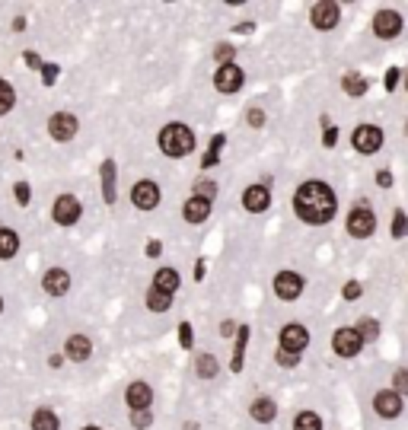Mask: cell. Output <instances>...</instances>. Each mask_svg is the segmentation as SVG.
Segmentation results:
<instances>
[{
  "instance_id": "21",
  "label": "cell",
  "mask_w": 408,
  "mask_h": 430,
  "mask_svg": "<svg viewBox=\"0 0 408 430\" xmlns=\"http://www.w3.org/2000/svg\"><path fill=\"white\" fill-rule=\"evenodd\" d=\"M99 173H102V198H106V204H115V163L106 159Z\"/></svg>"
},
{
  "instance_id": "32",
  "label": "cell",
  "mask_w": 408,
  "mask_h": 430,
  "mask_svg": "<svg viewBox=\"0 0 408 430\" xmlns=\"http://www.w3.org/2000/svg\"><path fill=\"white\" fill-rule=\"evenodd\" d=\"M405 233H408V217H405V211H396V217H392V236L402 240Z\"/></svg>"
},
{
  "instance_id": "41",
  "label": "cell",
  "mask_w": 408,
  "mask_h": 430,
  "mask_svg": "<svg viewBox=\"0 0 408 430\" xmlns=\"http://www.w3.org/2000/svg\"><path fill=\"white\" fill-rule=\"evenodd\" d=\"M246 121H249L252 128H262V121H265V112H262V108H252L249 115H246Z\"/></svg>"
},
{
  "instance_id": "5",
  "label": "cell",
  "mask_w": 408,
  "mask_h": 430,
  "mask_svg": "<svg viewBox=\"0 0 408 430\" xmlns=\"http://www.w3.org/2000/svg\"><path fill=\"white\" fill-rule=\"evenodd\" d=\"M51 217H55V224L61 226H70L80 220V201L74 198V195H61L58 201H55V207H51Z\"/></svg>"
},
{
  "instance_id": "2",
  "label": "cell",
  "mask_w": 408,
  "mask_h": 430,
  "mask_svg": "<svg viewBox=\"0 0 408 430\" xmlns=\"http://www.w3.org/2000/svg\"><path fill=\"white\" fill-rule=\"evenodd\" d=\"M159 150L166 157H185L195 150V134L185 128V124H166L159 131Z\"/></svg>"
},
{
  "instance_id": "34",
  "label": "cell",
  "mask_w": 408,
  "mask_h": 430,
  "mask_svg": "<svg viewBox=\"0 0 408 430\" xmlns=\"http://www.w3.org/2000/svg\"><path fill=\"white\" fill-rule=\"evenodd\" d=\"M217 61H220V67L224 64H233V55H236V48H230V45H217Z\"/></svg>"
},
{
  "instance_id": "20",
  "label": "cell",
  "mask_w": 408,
  "mask_h": 430,
  "mask_svg": "<svg viewBox=\"0 0 408 430\" xmlns=\"http://www.w3.org/2000/svg\"><path fill=\"white\" fill-rule=\"evenodd\" d=\"M90 354H93V344L86 335H70V338H67V357H70V360H86Z\"/></svg>"
},
{
  "instance_id": "13",
  "label": "cell",
  "mask_w": 408,
  "mask_h": 430,
  "mask_svg": "<svg viewBox=\"0 0 408 430\" xmlns=\"http://www.w3.org/2000/svg\"><path fill=\"white\" fill-rule=\"evenodd\" d=\"M268 204H271V195H268L265 185H252V188H246V195H242V207H246L249 214H262V211H268Z\"/></svg>"
},
{
  "instance_id": "9",
  "label": "cell",
  "mask_w": 408,
  "mask_h": 430,
  "mask_svg": "<svg viewBox=\"0 0 408 430\" xmlns=\"http://www.w3.org/2000/svg\"><path fill=\"white\" fill-rule=\"evenodd\" d=\"M335 354H342V357H358L360 354V344L364 341L358 338V331L354 329H338L335 331Z\"/></svg>"
},
{
  "instance_id": "1",
  "label": "cell",
  "mask_w": 408,
  "mask_h": 430,
  "mask_svg": "<svg viewBox=\"0 0 408 430\" xmlns=\"http://www.w3.org/2000/svg\"><path fill=\"white\" fill-rule=\"evenodd\" d=\"M335 207L338 204H335L332 188L322 182H307L293 195V211H297V217L307 220V224H329L335 217Z\"/></svg>"
},
{
  "instance_id": "10",
  "label": "cell",
  "mask_w": 408,
  "mask_h": 430,
  "mask_svg": "<svg viewBox=\"0 0 408 430\" xmlns=\"http://www.w3.org/2000/svg\"><path fill=\"white\" fill-rule=\"evenodd\" d=\"M131 201L134 207H141V211H153L159 204V188L153 182H137L131 191Z\"/></svg>"
},
{
  "instance_id": "24",
  "label": "cell",
  "mask_w": 408,
  "mask_h": 430,
  "mask_svg": "<svg viewBox=\"0 0 408 430\" xmlns=\"http://www.w3.org/2000/svg\"><path fill=\"white\" fill-rule=\"evenodd\" d=\"M246 341H249V329L246 325H236V348H233V373L242 370V351H246Z\"/></svg>"
},
{
  "instance_id": "4",
  "label": "cell",
  "mask_w": 408,
  "mask_h": 430,
  "mask_svg": "<svg viewBox=\"0 0 408 430\" xmlns=\"http://www.w3.org/2000/svg\"><path fill=\"white\" fill-rule=\"evenodd\" d=\"M373 226H376V220H373V214H370V207H367V204H358L354 211H351L348 233L354 236V240H367V236L373 233Z\"/></svg>"
},
{
  "instance_id": "36",
  "label": "cell",
  "mask_w": 408,
  "mask_h": 430,
  "mask_svg": "<svg viewBox=\"0 0 408 430\" xmlns=\"http://www.w3.org/2000/svg\"><path fill=\"white\" fill-rule=\"evenodd\" d=\"M192 341H195V338H192V325L182 322V325H179V344L188 351V348H192Z\"/></svg>"
},
{
  "instance_id": "42",
  "label": "cell",
  "mask_w": 408,
  "mask_h": 430,
  "mask_svg": "<svg viewBox=\"0 0 408 430\" xmlns=\"http://www.w3.org/2000/svg\"><path fill=\"white\" fill-rule=\"evenodd\" d=\"M342 293H344V300H358V297H360V284H358V281L344 284V290H342Z\"/></svg>"
},
{
  "instance_id": "30",
  "label": "cell",
  "mask_w": 408,
  "mask_h": 430,
  "mask_svg": "<svg viewBox=\"0 0 408 430\" xmlns=\"http://www.w3.org/2000/svg\"><path fill=\"white\" fill-rule=\"evenodd\" d=\"M169 303H173V297H166V293H159V290L150 287V293H147V306H150L153 313H166Z\"/></svg>"
},
{
  "instance_id": "31",
  "label": "cell",
  "mask_w": 408,
  "mask_h": 430,
  "mask_svg": "<svg viewBox=\"0 0 408 430\" xmlns=\"http://www.w3.org/2000/svg\"><path fill=\"white\" fill-rule=\"evenodd\" d=\"M198 373L204 376V380H214L217 376V360L211 354H204V357H198Z\"/></svg>"
},
{
  "instance_id": "16",
  "label": "cell",
  "mask_w": 408,
  "mask_h": 430,
  "mask_svg": "<svg viewBox=\"0 0 408 430\" xmlns=\"http://www.w3.org/2000/svg\"><path fill=\"white\" fill-rule=\"evenodd\" d=\"M42 287L48 290L51 297H64L67 290H70V274H67L64 268H51V271L42 277Z\"/></svg>"
},
{
  "instance_id": "33",
  "label": "cell",
  "mask_w": 408,
  "mask_h": 430,
  "mask_svg": "<svg viewBox=\"0 0 408 430\" xmlns=\"http://www.w3.org/2000/svg\"><path fill=\"white\" fill-rule=\"evenodd\" d=\"M214 195H217V185L214 182H204V179H201V182H195V198L211 201Z\"/></svg>"
},
{
  "instance_id": "27",
  "label": "cell",
  "mask_w": 408,
  "mask_h": 430,
  "mask_svg": "<svg viewBox=\"0 0 408 430\" xmlns=\"http://www.w3.org/2000/svg\"><path fill=\"white\" fill-rule=\"evenodd\" d=\"M13 106H17V92H13V86L7 80H0V115H7Z\"/></svg>"
},
{
  "instance_id": "12",
  "label": "cell",
  "mask_w": 408,
  "mask_h": 430,
  "mask_svg": "<svg viewBox=\"0 0 408 430\" xmlns=\"http://www.w3.org/2000/svg\"><path fill=\"white\" fill-rule=\"evenodd\" d=\"M214 86L220 92H236L242 86V70L236 64H224L220 70H217V77H214Z\"/></svg>"
},
{
  "instance_id": "38",
  "label": "cell",
  "mask_w": 408,
  "mask_h": 430,
  "mask_svg": "<svg viewBox=\"0 0 408 430\" xmlns=\"http://www.w3.org/2000/svg\"><path fill=\"white\" fill-rule=\"evenodd\" d=\"M278 364H284V367H297L300 364V354H293V351H278Z\"/></svg>"
},
{
  "instance_id": "35",
  "label": "cell",
  "mask_w": 408,
  "mask_h": 430,
  "mask_svg": "<svg viewBox=\"0 0 408 430\" xmlns=\"http://www.w3.org/2000/svg\"><path fill=\"white\" fill-rule=\"evenodd\" d=\"M13 195H17V204H29V198H32V188H29V185L26 182H17V188H13Z\"/></svg>"
},
{
  "instance_id": "6",
  "label": "cell",
  "mask_w": 408,
  "mask_h": 430,
  "mask_svg": "<svg viewBox=\"0 0 408 430\" xmlns=\"http://www.w3.org/2000/svg\"><path fill=\"white\" fill-rule=\"evenodd\" d=\"M48 134L55 137L58 144H64V141H70L77 134V118L70 115V112H58V115H51L48 118Z\"/></svg>"
},
{
  "instance_id": "54",
  "label": "cell",
  "mask_w": 408,
  "mask_h": 430,
  "mask_svg": "<svg viewBox=\"0 0 408 430\" xmlns=\"http://www.w3.org/2000/svg\"><path fill=\"white\" fill-rule=\"evenodd\" d=\"M405 86H408V74H405Z\"/></svg>"
},
{
  "instance_id": "23",
  "label": "cell",
  "mask_w": 408,
  "mask_h": 430,
  "mask_svg": "<svg viewBox=\"0 0 408 430\" xmlns=\"http://www.w3.org/2000/svg\"><path fill=\"white\" fill-rule=\"evenodd\" d=\"M19 252V236L13 230H0V258L7 262V258H13Z\"/></svg>"
},
{
  "instance_id": "45",
  "label": "cell",
  "mask_w": 408,
  "mask_h": 430,
  "mask_svg": "<svg viewBox=\"0 0 408 430\" xmlns=\"http://www.w3.org/2000/svg\"><path fill=\"white\" fill-rule=\"evenodd\" d=\"M26 64L32 67V70H42V58H39L35 51H26Z\"/></svg>"
},
{
  "instance_id": "37",
  "label": "cell",
  "mask_w": 408,
  "mask_h": 430,
  "mask_svg": "<svg viewBox=\"0 0 408 430\" xmlns=\"http://www.w3.org/2000/svg\"><path fill=\"white\" fill-rule=\"evenodd\" d=\"M150 421H153L150 408H147V411H134V414H131V424H134V427H150Z\"/></svg>"
},
{
  "instance_id": "17",
  "label": "cell",
  "mask_w": 408,
  "mask_h": 430,
  "mask_svg": "<svg viewBox=\"0 0 408 430\" xmlns=\"http://www.w3.org/2000/svg\"><path fill=\"white\" fill-rule=\"evenodd\" d=\"M373 408H376V414H380V418H399L402 398L396 395V392H376Z\"/></svg>"
},
{
  "instance_id": "50",
  "label": "cell",
  "mask_w": 408,
  "mask_h": 430,
  "mask_svg": "<svg viewBox=\"0 0 408 430\" xmlns=\"http://www.w3.org/2000/svg\"><path fill=\"white\" fill-rule=\"evenodd\" d=\"M195 277H198V281H204V262H198V265H195Z\"/></svg>"
},
{
  "instance_id": "44",
  "label": "cell",
  "mask_w": 408,
  "mask_h": 430,
  "mask_svg": "<svg viewBox=\"0 0 408 430\" xmlns=\"http://www.w3.org/2000/svg\"><path fill=\"white\" fill-rule=\"evenodd\" d=\"M322 144H325V147H335V144H338V131H335V128H325Z\"/></svg>"
},
{
  "instance_id": "40",
  "label": "cell",
  "mask_w": 408,
  "mask_h": 430,
  "mask_svg": "<svg viewBox=\"0 0 408 430\" xmlns=\"http://www.w3.org/2000/svg\"><path fill=\"white\" fill-rule=\"evenodd\" d=\"M58 64H42V80H45V86H51V83L58 80Z\"/></svg>"
},
{
  "instance_id": "22",
  "label": "cell",
  "mask_w": 408,
  "mask_h": 430,
  "mask_svg": "<svg viewBox=\"0 0 408 430\" xmlns=\"http://www.w3.org/2000/svg\"><path fill=\"white\" fill-rule=\"evenodd\" d=\"M249 414L255 418V421L268 424V421H275L278 408H275V402H271V398H255V402H252V408H249Z\"/></svg>"
},
{
  "instance_id": "47",
  "label": "cell",
  "mask_w": 408,
  "mask_h": 430,
  "mask_svg": "<svg viewBox=\"0 0 408 430\" xmlns=\"http://www.w3.org/2000/svg\"><path fill=\"white\" fill-rule=\"evenodd\" d=\"M376 185H380V188H389V185H392V175L380 169V173H376Z\"/></svg>"
},
{
  "instance_id": "46",
  "label": "cell",
  "mask_w": 408,
  "mask_h": 430,
  "mask_svg": "<svg viewBox=\"0 0 408 430\" xmlns=\"http://www.w3.org/2000/svg\"><path fill=\"white\" fill-rule=\"evenodd\" d=\"M147 255H150V258L163 255V242H159V240H150V242H147Z\"/></svg>"
},
{
  "instance_id": "49",
  "label": "cell",
  "mask_w": 408,
  "mask_h": 430,
  "mask_svg": "<svg viewBox=\"0 0 408 430\" xmlns=\"http://www.w3.org/2000/svg\"><path fill=\"white\" fill-rule=\"evenodd\" d=\"M220 147H224V134H217L214 141H211V153L217 157V150H220Z\"/></svg>"
},
{
  "instance_id": "52",
  "label": "cell",
  "mask_w": 408,
  "mask_h": 430,
  "mask_svg": "<svg viewBox=\"0 0 408 430\" xmlns=\"http://www.w3.org/2000/svg\"><path fill=\"white\" fill-rule=\"evenodd\" d=\"M405 137H408V121H405Z\"/></svg>"
},
{
  "instance_id": "11",
  "label": "cell",
  "mask_w": 408,
  "mask_h": 430,
  "mask_svg": "<svg viewBox=\"0 0 408 430\" xmlns=\"http://www.w3.org/2000/svg\"><path fill=\"white\" fill-rule=\"evenodd\" d=\"M307 341H309V335H307V329L303 325H297V322H291V325H284L281 329V348L284 351H303L307 348Z\"/></svg>"
},
{
  "instance_id": "48",
  "label": "cell",
  "mask_w": 408,
  "mask_h": 430,
  "mask_svg": "<svg viewBox=\"0 0 408 430\" xmlns=\"http://www.w3.org/2000/svg\"><path fill=\"white\" fill-rule=\"evenodd\" d=\"M220 335H224V338H230V335H236V325L230 322V319H226V322L220 325Z\"/></svg>"
},
{
  "instance_id": "3",
  "label": "cell",
  "mask_w": 408,
  "mask_h": 430,
  "mask_svg": "<svg viewBox=\"0 0 408 430\" xmlns=\"http://www.w3.org/2000/svg\"><path fill=\"white\" fill-rule=\"evenodd\" d=\"M351 144H354V150H358V153L370 157V153H376V150L383 147V131H380V128H373V124H360L358 131H354V137H351Z\"/></svg>"
},
{
  "instance_id": "14",
  "label": "cell",
  "mask_w": 408,
  "mask_h": 430,
  "mask_svg": "<svg viewBox=\"0 0 408 430\" xmlns=\"http://www.w3.org/2000/svg\"><path fill=\"white\" fill-rule=\"evenodd\" d=\"M125 398H128V405H131V411H147L150 402H153V392H150L147 382H131L128 392H125Z\"/></svg>"
},
{
  "instance_id": "7",
  "label": "cell",
  "mask_w": 408,
  "mask_h": 430,
  "mask_svg": "<svg viewBox=\"0 0 408 430\" xmlns=\"http://www.w3.org/2000/svg\"><path fill=\"white\" fill-rule=\"evenodd\" d=\"M275 293L281 300H297L303 293V277L297 271H281L275 277Z\"/></svg>"
},
{
  "instance_id": "39",
  "label": "cell",
  "mask_w": 408,
  "mask_h": 430,
  "mask_svg": "<svg viewBox=\"0 0 408 430\" xmlns=\"http://www.w3.org/2000/svg\"><path fill=\"white\" fill-rule=\"evenodd\" d=\"M396 395H408V370H399L396 373Z\"/></svg>"
},
{
  "instance_id": "19",
  "label": "cell",
  "mask_w": 408,
  "mask_h": 430,
  "mask_svg": "<svg viewBox=\"0 0 408 430\" xmlns=\"http://www.w3.org/2000/svg\"><path fill=\"white\" fill-rule=\"evenodd\" d=\"M185 220L188 224H204L208 220V214H211V201H201V198H188L185 201Z\"/></svg>"
},
{
  "instance_id": "53",
  "label": "cell",
  "mask_w": 408,
  "mask_h": 430,
  "mask_svg": "<svg viewBox=\"0 0 408 430\" xmlns=\"http://www.w3.org/2000/svg\"><path fill=\"white\" fill-rule=\"evenodd\" d=\"M84 430H99V427H84Z\"/></svg>"
},
{
  "instance_id": "51",
  "label": "cell",
  "mask_w": 408,
  "mask_h": 430,
  "mask_svg": "<svg viewBox=\"0 0 408 430\" xmlns=\"http://www.w3.org/2000/svg\"><path fill=\"white\" fill-rule=\"evenodd\" d=\"M0 313H3V300H0Z\"/></svg>"
},
{
  "instance_id": "28",
  "label": "cell",
  "mask_w": 408,
  "mask_h": 430,
  "mask_svg": "<svg viewBox=\"0 0 408 430\" xmlns=\"http://www.w3.org/2000/svg\"><path fill=\"white\" fill-rule=\"evenodd\" d=\"M354 331H358L360 341H376V335H380V325H376V319H360Z\"/></svg>"
},
{
  "instance_id": "43",
  "label": "cell",
  "mask_w": 408,
  "mask_h": 430,
  "mask_svg": "<svg viewBox=\"0 0 408 430\" xmlns=\"http://www.w3.org/2000/svg\"><path fill=\"white\" fill-rule=\"evenodd\" d=\"M396 83H399V70H396V67H389V70H386V90H396Z\"/></svg>"
},
{
  "instance_id": "29",
  "label": "cell",
  "mask_w": 408,
  "mask_h": 430,
  "mask_svg": "<svg viewBox=\"0 0 408 430\" xmlns=\"http://www.w3.org/2000/svg\"><path fill=\"white\" fill-rule=\"evenodd\" d=\"M293 430H322V421L313 411H300L297 421H293Z\"/></svg>"
},
{
  "instance_id": "18",
  "label": "cell",
  "mask_w": 408,
  "mask_h": 430,
  "mask_svg": "<svg viewBox=\"0 0 408 430\" xmlns=\"http://www.w3.org/2000/svg\"><path fill=\"white\" fill-rule=\"evenodd\" d=\"M153 290H159V293L173 297L175 290H179V274H175L173 268H159V271L153 274Z\"/></svg>"
},
{
  "instance_id": "26",
  "label": "cell",
  "mask_w": 408,
  "mask_h": 430,
  "mask_svg": "<svg viewBox=\"0 0 408 430\" xmlns=\"http://www.w3.org/2000/svg\"><path fill=\"white\" fill-rule=\"evenodd\" d=\"M342 90L348 92V96H364V92H367V80H364V77H358V74H344Z\"/></svg>"
},
{
  "instance_id": "15",
  "label": "cell",
  "mask_w": 408,
  "mask_h": 430,
  "mask_svg": "<svg viewBox=\"0 0 408 430\" xmlns=\"http://www.w3.org/2000/svg\"><path fill=\"white\" fill-rule=\"evenodd\" d=\"M335 23H338V3L319 0L316 7H313V26H316V29H332Z\"/></svg>"
},
{
  "instance_id": "25",
  "label": "cell",
  "mask_w": 408,
  "mask_h": 430,
  "mask_svg": "<svg viewBox=\"0 0 408 430\" xmlns=\"http://www.w3.org/2000/svg\"><path fill=\"white\" fill-rule=\"evenodd\" d=\"M32 430H58V414L48 408H39L32 414Z\"/></svg>"
},
{
  "instance_id": "8",
  "label": "cell",
  "mask_w": 408,
  "mask_h": 430,
  "mask_svg": "<svg viewBox=\"0 0 408 430\" xmlns=\"http://www.w3.org/2000/svg\"><path fill=\"white\" fill-rule=\"evenodd\" d=\"M373 32L380 35V39H396V35L402 32V17L396 10H380L373 19Z\"/></svg>"
}]
</instances>
